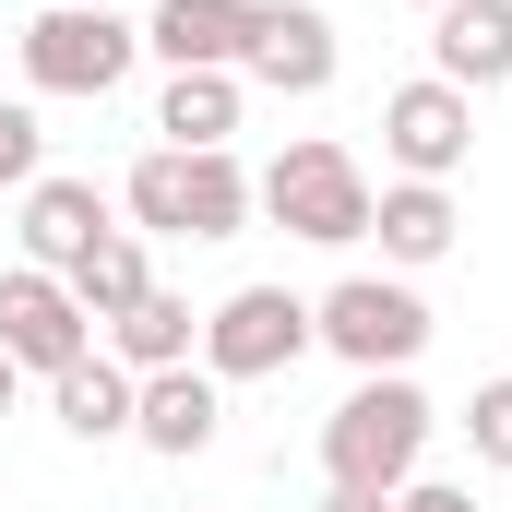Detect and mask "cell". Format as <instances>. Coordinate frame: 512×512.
Returning <instances> with one entry per match:
<instances>
[{
	"instance_id": "4",
	"label": "cell",
	"mask_w": 512,
	"mask_h": 512,
	"mask_svg": "<svg viewBox=\"0 0 512 512\" xmlns=\"http://www.w3.org/2000/svg\"><path fill=\"white\" fill-rule=\"evenodd\" d=\"M310 334L370 382V370H417V346H429L441 322H429V298H417L405 274H346L334 298H310Z\"/></svg>"
},
{
	"instance_id": "21",
	"label": "cell",
	"mask_w": 512,
	"mask_h": 512,
	"mask_svg": "<svg viewBox=\"0 0 512 512\" xmlns=\"http://www.w3.org/2000/svg\"><path fill=\"white\" fill-rule=\"evenodd\" d=\"M393 512H477V489H441V477H405Z\"/></svg>"
},
{
	"instance_id": "1",
	"label": "cell",
	"mask_w": 512,
	"mask_h": 512,
	"mask_svg": "<svg viewBox=\"0 0 512 512\" xmlns=\"http://www.w3.org/2000/svg\"><path fill=\"white\" fill-rule=\"evenodd\" d=\"M417 453H429V393L405 382V370H370V382L322 417V489L393 501V489L417 477Z\"/></svg>"
},
{
	"instance_id": "10",
	"label": "cell",
	"mask_w": 512,
	"mask_h": 512,
	"mask_svg": "<svg viewBox=\"0 0 512 512\" xmlns=\"http://www.w3.org/2000/svg\"><path fill=\"white\" fill-rule=\"evenodd\" d=\"M215 417H227V382L215 370H143V393H131V441L167 453V465H191L215 441Z\"/></svg>"
},
{
	"instance_id": "7",
	"label": "cell",
	"mask_w": 512,
	"mask_h": 512,
	"mask_svg": "<svg viewBox=\"0 0 512 512\" xmlns=\"http://www.w3.org/2000/svg\"><path fill=\"white\" fill-rule=\"evenodd\" d=\"M0 358H12V370H36V382H60L72 358H96V322L72 310V286H60V274L0 262Z\"/></svg>"
},
{
	"instance_id": "11",
	"label": "cell",
	"mask_w": 512,
	"mask_h": 512,
	"mask_svg": "<svg viewBox=\"0 0 512 512\" xmlns=\"http://www.w3.org/2000/svg\"><path fill=\"white\" fill-rule=\"evenodd\" d=\"M108 227H120V215H108V191H96V179H60V167H48V179L24 191V262H36V274H72Z\"/></svg>"
},
{
	"instance_id": "24",
	"label": "cell",
	"mask_w": 512,
	"mask_h": 512,
	"mask_svg": "<svg viewBox=\"0 0 512 512\" xmlns=\"http://www.w3.org/2000/svg\"><path fill=\"white\" fill-rule=\"evenodd\" d=\"M84 12H120V0H84Z\"/></svg>"
},
{
	"instance_id": "20",
	"label": "cell",
	"mask_w": 512,
	"mask_h": 512,
	"mask_svg": "<svg viewBox=\"0 0 512 512\" xmlns=\"http://www.w3.org/2000/svg\"><path fill=\"white\" fill-rule=\"evenodd\" d=\"M465 441H477V465H501V477H512V370H501V382H477V405H465Z\"/></svg>"
},
{
	"instance_id": "3",
	"label": "cell",
	"mask_w": 512,
	"mask_h": 512,
	"mask_svg": "<svg viewBox=\"0 0 512 512\" xmlns=\"http://www.w3.org/2000/svg\"><path fill=\"white\" fill-rule=\"evenodd\" d=\"M251 191H262V215H274L286 239H310V251H358V239H370V203H382V191H370V167H358L346 143H322V131H310V143H286Z\"/></svg>"
},
{
	"instance_id": "22",
	"label": "cell",
	"mask_w": 512,
	"mask_h": 512,
	"mask_svg": "<svg viewBox=\"0 0 512 512\" xmlns=\"http://www.w3.org/2000/svg\"><path fill=\"white\" fill-rule=\"evenodd\" d=\"M322 512H393V501H370V489H322Z\"/></svg>"
},
{
	"instance_id": "6",
	"label": "cell",
	"mask_w": 512,
	"mask_h": 512,
	"mask_svg": "<svg viewBox=\"0 0 512 512\" xmlns=\"http://www.w3.org/2000/svg\"><path fill=\"white\" fill-rule=\"evenodd\" d=\"M322 334H310V298H286V286H227L215 310H203V370L215 382H274V370H298Z\"/></svg>"
},
{
	"instance_id": "12",
	"label": "cell",
	"mask_w": 512,
	"mask_h": 512,
	"mask_svg": "<svg viewBox=\"0 0 512 512\" xmlns=\"http://www.w3.org/2000/svg\"><path fill=\"white\" fill-rule=\"evenodd\" d=\"M429 72L465 84V96L512 84V0H441L429 12Z\"/></svg>"
},
{
	"instance_id": "25",
	"label": "cell",
	"mask_w": 512,
	"mask_h": 512,
	"mask_svg": "<svg viewBox=\"0 0 512 512\" xmlns=\"http://www.w3.org/2000/svg\"><path fill=\"white\" fill-rule=\"evenodd\" d=\"M417 12H441V0H417Z\"/></svg>"
},
{
	"instance_id": "13",
	"label": "cell",
	"mask_w": 512,
	"mask_h": 512,
	"mask_svg": "<svg viewBox=\"0 0 512 512\" xmlns=\"http://www.w3.org/2000/svg\"><path fill=\"white\" fill-rule=\"evenodd\" d=\"M251 12H262V0H155L143 48H155L167 72H239V48H251Z\"/></svg>"
},
{
	"instance_id": "5",
	"label": "cell",
	"mask_w": 512,
	"mask_h": 512,
	"mask_svg": "<svg viewBox=\"0 0 512 512\" xmlns=\"http://www.w3.org/2000/svg\"><path fill=\"white\" fill-rule=\"evenodd\" d=\"M131 60H143V24H120V12L60 0V12L24 24V84H36V96H120Z\"/></svg>"
},
{
	"instance_id": "18",
	"label": "cell",
	"mask_w": 512,
	"mask_h": 512,
	"mask_svg": "<svg viewBox=\"0 0 512 512\" xmlns=\"http://www.w3.org/2000/svg\"><path fill=\"white\" fill-rule=\"evenodd\" d=\"M48 393H60V429H72V441H131V393H143V382H131L108 346H96V358H72Z\"/></svg>"
},
{
	"instance_id": "14",
	"label": "cell",
	"mask_w": 512,
	"mask_h": 512,
	"mask_svg": "<svg viewBox=\"0 0 512 512\" xmlns=\"http://www.w3.org/2000/svg\"><path fill=\"white\" fill-rule=\"evenodd\" d=\"M370 239H382L393 274H417V262H441L453 239H465V215H453V191H441V179H393L382 203H370Z\"/></svg>"
},
{
	"instance_id": "9",
	"label": "cell",
	"mask_w": 512,
	"mask_h": 512,
	"mask_svg": "<svg viewBox=\"0 0 512 512\" xmlns=\"http://www.w3.org/2000/svg\"><path fill=\"white\" fill-rule=\"evenodd\" d=\"M239 72H251L262 96H322V84H334V12H322V0H262Z\"/></svg>"
},
{
	"instance_id": "8",
	"label": "cell",
	"mask_w": 512,
	"mask_h": 512,
	"mask_svg": "<svg viewBox=\"0 0 512 512\" xmlns=\"http://www.w3.org/2000/svg\"><path fill=\"white\" fill-rule=\"evenodd\" d=\"M382 155L405 167V179H453V167L477 155V96L441 84V72L393 84V96H382Z\"/></svg>"
},
{
	"instance_id": "2",
	"label": "cell",
	"mask_w": 512,
	"mask_h": 512,
	"mask_svg": "<svg viewBox=\"0 0 512 512\" xmlns=\"http://www.w3.org/2000/svg\"><path fill=\"white\" fill-rule=\"evenodd\" d=\"M120 215L143 227V239H239L262 215V191H251V167L215 143V155H179V143H155L143 167L120 179Z\"/></svg>"
},
{
	"instance_id": "15",
	"label": "cell",
	"mask_w": 512,
	"mask_h": 512,
	"mask_svg": "<svg viewBox=\"0 0 512 512\" xmlns=\"http://www.w3.org/2000/svg\"><path fill=\"white\" fill-rule=\"evenodd\" d=\"M60 286H72V310H84L96 334H108L120 310H143V298H155V262H143V227H108V239H96L84 262H72Z\"/></svg>"
},
{
	"instance_id": "19",
	"label": "cell",
	"mask_w": 512,
	"mask_h": 512,
	"mask_svg": "<svg viewBox=\"0 0 512 512\" xmlns=\"http://www.w3.org/2000/svg\"><path fill=\"white\" fill-rule=\"evenodd\" d=\"M36 179H48V131H36V108L0 96V191H36Z\"/></svg>"
},
{
	"instance_id": "23",
	"label": "cell",
	"mask_w": 512,
	"mask_h": 512,
	"mask_svg": "<svg viewBox=\"0 0 512 512\" xmlns=\"http://www.w3.org/2000/svg\"><path fill=\"white\" fill-rule=\"evenodd\" d=\"M12 382H24V370H12V358H0V405H12Z\"/></svg>"
},
{
	"instance_id": "17",
	"label": "cell",
	"mask_w": 512,
	"mask_h": 512,
	"mask_svg": "<svg viewBox=\"0 0 512 512\" xmlns=\"http://www.w3.org/2000/svg\"><path fill=\"white\" fill-rule=\"evenodd\" d=\"M155 131H167L179 155H215V143H239V72H167Z\"/></svg>"
},
{
	"instance_id": "16",
	"label": "cell",
	"mask_w": 512,
	"mask_h": 512,
	"mask_svg": "<svg viewBox=\"0 0 512 512\" xmlns=\"http://www.w3.org/2000/svg\"><path fill=\"white\" fill-rule=\"evenodd\" d=\"M191 346H203V310H191V298H167V286H155L143 310L108 322V358H120L131 382H143V370H191Z\"/></svg>"
}]
</instances>
